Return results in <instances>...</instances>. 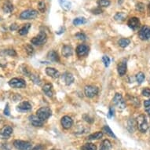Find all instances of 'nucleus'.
Instances as JSON below:
<instances>
[{
	"instance_id": "obj_1",
	"label": "nucleus",
	"mask_w": 150,
	"mask_h": 150,
	"mask_svg": "<svg viewBox=\"0 0 150 150\" xmlns=\"http://www.w3.org/2000/svg\"><path fill=\"white\" fill-rule=\"evenodd\" d=\"M136 126L142 133H145L147 131L149 125H148L146 117L145 115H140L136 120Z\"/></svg>"
},
{
	"instance_id": "obj_2",
	"label": "nucleus",
	"mask_w": 150,
	"mask_h": 150,
	"mask_svg": "<svg viewBox=\"0 0 150 150\" xmlns=\"http://www.w3.org/2000/svg\"><path fill=\"white\" fill-rule=\"evenodd\" d=\"M52 115V111L49 107H42L36 111V116L44 122Z\"/></svg>"
},
{
	"instance_id": "obj_3",
	"label": "nucleus",
	"mask_w": 150,
	"mask_h": 150,
	"mask_svg": "<svg viewBox=\"0 0 150 150\" xmlns=\"http://www.w3.org/2000/svg\"><path fill=\"white\" fill-rule=\"evenodd\" d=\"M47 40V35L46 34V32H43V31H41L38 35L32 38L31 40V42L35 46H41V45H43L44 43H46Z\"/></svg>"
},
{
	"instance_id": "obj_4",
	"label": "nucleus",
	"mask_w": 150,
	"mask_h": 150,
	"mask_svg": "<svg viewBox=\"0 0 150 150\" xmlns=\"http://www.w3.org/2000/svg\"><path fill=\"white\" fill-rule=\"evenodd\" d=\"M13 146L17 150H32V147L29 142L22 140H15L13 142Z\"/></svg>"
},
{
	"instance_id": "obj_5",
	"label": "nucleus",
	"mask_w": 150,
	"mask_h": 150,
	"mask_svg": "<svg viewBox=\"0 0 150 150\" xmlns=\"http://www.w3.org/2000/svg\"><path fill=\"white\" fill-rule=\"evenodd\" d=\"M38 17V11L35 10H26L20 14L21 20H33Z\"/></svg>"
},
{
	"instance_id": "obj_6",
	"label": "nucleus",
	"mask_w": 150,
	"mask_h": 150,
	"mask_svg": "<svg viewBox=\"0 0 150 150\" xmlns=\"http://www.w3.org/2000/svg\"><path fill=\"white\" fill-rule=\"evenodd\" d=\"M112 102H113L114 105H115L119 109H120V110H123V109L125 108L126 103L120 93H116V94H115V96H114L113 99H112Z\"/></svg>"
},
{
	"instance_id": "obj_7",
	"label": "nucleus",
	"mask_w": 150,
	"mask_h": 150,
	"mask_svg": "<svg viewBox=\"0 0 150 150\" xmlns=\"http://www.w3.org/2000/svg\"><path fill=\"white\" fill-rule=\"evenodd\" d=\"M9 85L12 88H24L26 86V83L24 79H20V78H13L9 81Z\"/></svg>"
},
{
	"instance_id": "obj_8",
	"label": "nucleus",
	"mask_w": 150,
	"mask_h": 150,
	"mask_svg": "<svg viewBox=\"0 0 150 150\" xmlns=\"http://www.w3.org/2000/svg\"><path fill=\"white\" fill-rule=\"evenodd\" d=\"M84 93H85L86 97L91 98L96 96L98 93V88L94 86L88 85V86H85V88H84Z\"/></svg>"
},
{
	"instance_id": "obj_9",
	"label": "nucleus",
	"mask_w": 150,
	"mask_h": 150,
	"mask_svg": "<svg viewBox=\"0 0 150 150\" xmlns=\"http://www.w3.org/2000/svg\"><path fill=\"white\" fill-rule=\"evenodd\" d=\"M138 36L142 40H148L150 39V27L145 25L138 32Z\"/></svg>"
},
{
	"instance_id": "obj_10",
	"label": "nucleus",
	"mask_w": 150,
	"mask_h": 150,
	"mask_svg": "<svg viewBox=\"0 0 150 150\" xmlns=\"http://www.w3.org/2000/svg\"><path fill=\"white\" fill-rule=\"evenodd\" d=\"M13 134V128L10 126H4L0 130V138L1 139H8Z\"/></svg>"
},
{
	"instance_id": "obj_11",
	"label": "nucleus",
	"mask_w": 150,
	"mask_h": 150,
	"mask_svg": "<svg viewBox=\"0 0 150 150\" xmlns=\"http://www.w3.org/2000/svg\"><path fill=\"white\" fill-rule=\"evenodd\" d=\"M89 47L88 46L84 44L79 45L76 48V54L78 57H85L89 53Z\"/></svg>"
},
{
	"instance_id": "obj_12",
	"label": "nucleus",
	"mask_w": 150,
	"mask_h": 150,
	"mask_svg": "<svg viewBox=\"0 0 150 150\" xmlns=\"http://www.w3.org/2000/svg\"><path fill=\"white\" fill-rule=\"evenodd\" d=\"M128 27L133 30L138 29V28L140 27V21L138 17H134L130 18L127 21Z\"/></svg>"
},
{
	"instance_id": "obj_13",
	"label": "nucleus",
	"mask_w": 150,
	"mask_h": 150,
	"mask_svg": "<svg viewBox=\"0 0 150 150\" xmlns=\"http://www.w3.org/2000/svg\"><path fill=\"white\" fill-rule=\"evenodd\" d=\"M61 123H62V126L64 129H69V128L71 127V126L73 124V120H71V118L69 116H64L62 118V120H61Z\"/></svg>"
},
{
	"instance_id": "obj_14",
	"label": "nucleus",
	"mask_w": 150,
	"mask_h": 150,
	"mask_svg": "<svg viewBox=\"0 0 150 150\" xmlns=\"http://www.w3.org/2000/svg\"><path fill=\"white\" fill-rule=\"evenodd\" d=\"M32 109V105L28 101H23L17 106V110L21 112H25Z\"/></svg>"
},
{
	"instance_id": "obj_15",
	"label": "nucleus",
	"mask_w": 150,
	"mask_h": 150,
	"mask_svg": "<svg viewBox=\"0 0 150 150\" xmlns=\"http://www.w3.org/2000/svg\"><path fill=\"white\" fill-rule=\"evenodd\" d=\"M30 123H32V125H33L34 127H41L43 126V121L41 120L39 117L37 116H34V115H32V116H29Z\"/></svg>"
},
{
	"instance_id": "obj_16",
	"label": "nucleus",
	"mask_w": 150,
	"mask_h": 150,
	"mask_svg": "<svg viewBox=\"0 0 150 150\" xmlns=\"http://www.w3.org/2000/svg\"><path fill=\"white\" fill-rule=\"evenodd\" d=\"M127 61L125 59L123 60L122 62L118 64L117 66V71H118L119 75L120 76H123L127 72Z\"/></svg>"
},
{
	"instance_id": "obj_17",
	"label": "nucleus",
	"mask_w": 150,
	"mask_h": 150,
	"mask_svg": "<svg viewBox=\"0 0 150 150\" xmlns=\"http://www.w3.org/2000/svg\"><path fill=\"white\" fill-rule=\"evenodd\" d=\"M46 73H47V76H49L51 78H54V79H57L60 76V72L57 71V69H55L54 68H50V67H48L46 69Z\"/></svg>"
},
{
	"instance_id": "obj_18",
	"label": "nucleus",
	"mask_w": 150,
	"mask_h": 150,
	"mask_svg": "<svg viewBox=\"0 0 150 150\" xmlns=\"http://www.w3.org/2000/svg\"><path fill=\"white\" fill-rule=\"evenodd\" d=\"M42 92L47 95V97L49 98H51L53 96V93H54V91H53V86H52L51 83H46L44 84V86H42Z\"/></svg>"
},
{
	"instance_id": "obj_19",
	"label": "nucleus",
	"mask_w": 150,
	"mask_h": 150,
	"mask_svg": "<svg viewBox=\"0 0 150 150\" xmlns=\"http://www.w3.org/2000/svg\"><path fill=\"white\" fill-rule=\"evenodd\" d=\"M62 55L64 56V57H69L70 56L72 55L73 54V49L71 46L69 45H64V47H62Z\"/></svg>"
},
{
	"instance_id": "obj_20",
	"label": "nucleus",
	"mask_w": 150,
	"mask_h": 150,
	"mask_svg": "<svg viewBox=\"0 0 150 150\" xmlns=\"http://www.w3.org/2000/svg\"><path fill=\"white\" fill-rule=\"evenodd\" d=\"M47 58H48L50 61H51V62H60L59 55H58V54H57L55 50H50V52H48V54H47Z\"/></svg>"
},
{
	"instance_id": "obj_21",
	"label": "nucleus",
	"mask_w": 150,
	"mask_h": 150,
	"mask_svg": "<svg viewBox=\"0 0 150 150\" xmlns=\"http://www.w3.org/2000/svg\"><path fill=\"white\" fill-rule=\"evenodd\" d=\"M64 83L66 84L67 86H70L72 83L74 82V76L70 72H65L64 74Z\"/></svg>"
},
{
	"instance_id": "obj_22",
	"label": "nucleus",
	"mask_w": 150,
	"mask_h": 150,
	"mask_svg": "<svg viewBox=\"0 0 150 150\" xmlns=\"http://www.w3.org/2000/svg\"><path fill=\"white\" fill-rule=\"evenodd\" d=\"M30 28H31V24H29V23H27V24H25V25H23L22 27L18 30V33H19L21 35H25L28 34V32L29 31Z\"/></svg>"
},
{
	"instance_id": "obj_23",
	"label": "nucleus",
	"mask_w": 150,
	"mask_h": 150,
	"mask_svg": "<svg viewBox=\"0 0 150 150\" xmlns=\"http://www.w3.org/2000/svg\"><path fill=\"white\" fill-rule=\"evenodd\" d=\"M111 149H112V144L110 141L105 139L101 142L99 150H111Z\"/></svg>"
},
{
	"instance_id": "obj_24",
	"label": "nucleus",
	"mask_w": 150,
	"mask_h": 150,
	"mask_svg": "<svg viewBox=\"0 0 150 150\" xmlns=\"http://www.w3.org/2000/svg\"><path fill=\"white\" fill-rule=\"evenodd\" d=\"M3 11L6 13H10L13 10V6L10 2L7 1V2H6L3 6Z\"/></svg>"
},
{
	"instance_id": "obj_25",
	"label": "nucleus",
	"mask_w": 150,
	"mask_h": 150,
	"mask_svg": "<svg viewBox=\"0 0 150 150\" xmlns=\"http://www.w3.org/2000/svg\"><path fill=\"white\" fill-rule=\"evenodd\" d=\"M59 3L63 10L69 11L71 7V3L67 0H59Z\"/></svg>"
},
{
	"instance_id": "obj_26",
	"label": "nucleus",
	"mask_w": 150,
	"mask_h": 150,
	"mask_svg": "<svg viewBox=\"0 0 150 150\" xmlns=\"http://www.w3.org/2000/svg\"><path fill=\"white\" fill-rule=\"evenodd\" d=\"M103 137V133L101 131H98L96 133L92 134L91 135H89L87 137L88 140H98V139H101Z\"/></svg>"
},
{
	"instance_id": "obj_27",
	"label": "nucleus",
	"mask_w": 150,
	"mask_h": 150,
	"mask_svg": "<svg viewBox=\"0 0 150 150\" xmlns=\"http://www.w3.org/2000/svg\"><path fill=\"white\" fill-rule=\"evenodd\" d=\"M126 17H127V14L124 13L123 12H118L117 13H116V15L114 16V19L116 21H123L125 20Z\"/></svg>"
},
{
	"instance_id": "obj_28",
	"label": "nucleus",
	"mask_w": 150,
	"mask_h": 150,
	"mask_svg": "<svg viewBox=\"0 0 150 150\" xmlns=\"http://www.w3.org/2000/svg\"><path fill=\"white\" fill-rule=\"evenodd\" d=\"M130 43V40L129 39H125V38H123V39H120L119 40L118 44L119 46L122 48H126L127 47L128 45Z\"/></svg>"
},
{
	"instance_id": "obj_29",
	"label": "nucleus",
	"mask_w": 150,
	"mask_h": 150,
	"mask_svg": "<svg viewBox=\"0 0 150 150\" xmlns=\"http://www.w3.org/2000/svg\"><path fill=\"white\" fill-rule=\"evenodd\" d=\"M81 150H97V147L93 143H86L82 146Z\"/></svg>"
},
{
	"instance_id": "obj_30",
	"label": "nucleus",
	"mask_w": 150,
	"mask_h": 150,
	"mask_svg": "<svg viewBox=\"0 0 150 150\" xmlns=\"http://www.w3.org/2000/svg\"><path fill=\"white\" fill-rule=\"evenodd\" d=\"M86 18L84 17H76L75 18L73 21V25L77 26V25H83V24H86Z\"/></svg>"
},
{
	"instance_id": "obj_31",
	"label": "nucleus",
	"mask_w": 150,
	"mask_h": 150,
	"mask_svg": "<svg viewBox=\"0 0 150 150\" xmlns=\"http://www.w3.org/2000/svg\"><path fill=\"white\" fill-rule=\"evenodd\" d=\"M103 131L104 132H105L106 134H108V136H110V137H112V138H115V139H116V136L114 134V133L112 132V130H111V128L108 127V125H105V127H103Z\"/></svg>"
},
{
	"instance_id": "obj_32",
	"label": "nucleus",
	"mask_w": 150,
	"mask_h": 150,
	"mask_svg": "<svg viewBox=\"0 0 150 150\" xmlns=\"http://www.w3.org/2000/svg\"><path fill=\"white\" fill-rule=\"evenodd\" d=\"M136 126V122L134 120H130L128 121V130L130 131V133H133L134 131V128H135Z\"/></svg>"
},
{
	"instance_id": "obj_33",
	"label": "nucleus",
	"mask_w": 150,
	"mask_h": 150,
	"mask_svg": "<svg viewBox=\"0 0 150 150\" xmlns=\"http://www.w3.org/2000/svg\"><path fill=\"white\" fill-rule=\"evenodd\" d=\"M110 0H98V5L99 7H108L110 5Z\"/></svg>"
},
{
	"instance_id": "obj_34",
	"label": "nucleus",
	"mask_w": 150,
	"mask_h": 150,
	"mask_svg": "<svg viewBox=\"0 0 150 150\" xmlns=\"http://www.w3.org/2000/svg\"><path fill=\"white\" fill-rule=\"evenodd\" d=\"M136 80H137L138 84L142 83L143 81L145 80V75H144V73H142V72H138L136 75Z\"/></svg>"
},
{
	"instance_id": "obj_35",
	"label": "nucleus",
	"mask_w": 150,
	"mask_h": 150,
	"mask_svg": "<svg viewBox=\"0 0 150 150\" xmlns=\"http://www.w3.org/2000/svg\"><path fill=\"white\" fill-rule=\"evenodd\" d=\"M38 9L41 13H44L46 10V3L43 0L40 1V3H38Z\"/></svg>"
},
{
	"instance_id": "obj_36",
	"label": "nucleus",
	"mask_w": 150,
	"mask_h": 150,
	"mask_svg": "<svg viewBox=\"0 0 150 150\" xmlns=\"http://www.w3.org/2000/svg\"><path fill=\"white\" fill-rule=\"evenodd\" d=\"M25 50H26V53H27L29 56H32V54H34V49H33V47H32V45H26V46H25Z\"/></svg>"
},
{
	"instance_id": "obj_37",
	"label": "nucleus",
	"mask_w": 150,
	"mask_h": 150,
	"mask_svg": "<svg viewBox=\"0 0 150 150\" xmlns=\"http://www.w3.org/2000/svg\"><path fill=\"white\" fill-rule=\"evenodd\" d=\"M31 79L33 82H34V83L37 84V85H40L41 83V80H40V77L38 76L37 75H31Z\"/></svg>"
},
{
	"instance_id": "obj_38",
	"label": "nucleus",
	"mask_w": 150,
	"mask_h": 150,
	"mask_svg": "<svg viewBox=\"0 0 150 150\" xmlns=\"http://www.w3.org/2000/svg\"><path fill=\"white\" fill-rule=\"evenodd\" d=\"M6 55H9L10 57H15V56H17V53L13 49H8V50H6L5 51H4Z\"/></svg>"
},
{
	"instance_id": "obj_39",
	"label": "nucleus",
	"mask_w": 150,
	"mask_h": 150,
	"mask_svg": "<svg viewBox=\"0 0 150 150\" xmlns=\"http://www.w3.org/2000/svg\"><path fill=\"white\" fill-rule=\"evenodd\" d=\"M135 9L137 11H139V12H143L144 10H145V5L143 4L142 3H138L136 4Z\"/></svg>"
},
{
	"instance_id": "obj_40",
	"label": "nucleus",
	"mask_w": 150,
	"mask_h": 150,
	"mask_svg": "<svg viewBox=\"0 0 150 150\" xmlns=\"http://www.w3.org/2000/svg\"><path fill=\"white\" fill-rule=\"evenodd\" d=\"M75 37L77 38L78 40H83V41L86 39V35L84 34V33H83V32H78V33H76V34L75 35Z\"/></svg>"
},
{
	"instance_id": "obj_41",
	"label": "nucleus",
	"mask_w": 150,
	"mask_h": 150,
	"mask_svg": "<svg viewBox=\"0 0 150 150\" xmlns=\"http://www.w3.org/2000/svg\"><path fill=\"white\" fill-rule=\"evenodd\" d=\"M102 62L105 67H108L110 64V58L108 56H103L102 57Z\"/></svg>"
},
{
	"instance_id": "obj_42",
	"label": "nucleus",
	"mask_w": 150,
	"mask_h": 150,
	"mask_svg": "<svg viewBox=\"0 0 150 150\" xmlns=\"http://www.w3.org/2000/svg\"><path fill=\"white\" fill-rule=\"evenodd\" d=\"M21 71L23 72V74L24 75H25V76H31V73H30V71H28V69H27V67L25 66V65H23V66H21Z\"/></svg>"
},
{
	"instance_id": "obj_43",
	"label": "nucleus",
	"mask_w": 150,
	"mask_h": 150,
	"mask_svg": "<svg viewBox=\"0 0 150 150\" xmlns=\"http://www.w3.org/2000/svg\"><path fill=\"white\" fill-rule=\"evenodd\" d=\"M143 96L145 97H150V89L149 88H145L142 92Z\"/></svg>"
},
{
	"instance_id": "obj_44",
	"label": "nucleus",
	"mask_w": 150,
	"mask_h": 150,
	"mask_svg": "<svg viewBox=\"0 0 150 150\" xmlns=\"http://www.w3.org/2000/svg\"><path fill=\"white\" fill-rule=\"evenodd\" d=\"M102 12H103V10H101V7L95 8L94 10H92V13H93V14H100V13H101Z\"/></svg>"
},
{
	"instance_id": "obj_45",
	"label": "nucleus",
	"mask_w": 150,
	"mask_h": 150,
	"mask_svg": "<svg viewBox=\"0 0 150 150\" xmlns=\"http://www.w3.org/2000/svg\"><path fill=\"white\" fill-rule=\"evenodd\" d=\"M4 114H5L6 116H10V107H9V105L6 104V108L4 109Z\"/></svg>"
},
{
	"instance_id": "obj_46",
	"label": "nucleus",
	"mask_w": 150,
	"mask_h": 150,
	"mask_svg": "<svg viewBox=\"0 0 150 150\" xmlns=\"http://www.w3.org/2000/svg\"><path fill=\"white\" fill-rule=\"evenodd\" d=\"M83 119L86 121V122H88V123H91L93 122V119L91 118V117H90L88 115H83Z\"/></svg>"
},
{
	"instance_id": "obj_47",
	"label": "nucleus",
	"mask_w": 150,
	"mask_h": 150,
	"mask_svg": "<svg viewBox=\"0 0 150 150\" xmlns=\"http://www.w3.org/2000/svg\"><path fill=\"white\" fill-rule=\"evenodd\" d=\"M114 116V108H112V107L109 108V110H108V117L109 119L112 118V116Z\"/></svg>"
},
{
	"instance_id": "obj_48",
	"label": "nucleus",
	"mask_w": 150,
	"mask_h": 150,
	"mask_svg": "<svg viewBox=\"0 0 150 150\" xmlns=\"http://www.w3.org/2000/svg\"><path fill=\"white\" fill-rule=\"evenodd\" d=\"M45 147L42 145H38L35 147L33 148L32 150H44Z\"/></svg>"
},
{
	"instance_id": "obj_49",
	"label": "nucleus",
	"mask_w": 150,
	"mask_h": 150,
	"mask_svg": "<svg viewBox=\"0 0 150 150\" xmlns=\"http://www.w3.org/2000/svg\"><path fill=\"white\" fill-rule=\"evenodd\" d=\"M144 106H145V108H149V107H150V99L144 101Z\"/></svg>"
},
{
	"instance_id": "obj_50",
	"label": "nucleus",
	"mask_w": 150,
	"mask_h": 150,
	"mask_svg": "<svg viewBox=\"0 0 150 150\" xmlns=\"http://www.w3.org/2000/svg\"><path fill=\"white\" fill-rule=\"evenodd\" d=\"M17 28V25H15V24H13V25H11V26H10V30H12V31H13V30H16Z\"/></svg>"
},
{
	"instance_id": "obj_51",
	"label": "nucleus",
	"mask_w": 150,
	"mask_h": 150,
	"mask_svg": "<svg viewBox=\"0 0 150 150\" xmlns=\"http://www.w3.org/2000/svg\"><path fill=\"white\" fill-rule=\"evenodd\" d=\"M146 112H147V113L150 116V107H149V108H146Z\"/></svg>"
},
{
	"instance_id": "obj_52",
	"label": "nucleus",
	"mask_w": 150,
	"mask_h": 150,
	"mask_svg": "<svg viewBox=\"0 0 150 150\" xmlns=\"http://www.w3.org/2000/svg\"><path fill=\"white\" fill-rule=\"evenodd\" d=\"M148 9H149V11L150 12V3H149V5L148 6Z\"/></svg>"
}]
</instances>
